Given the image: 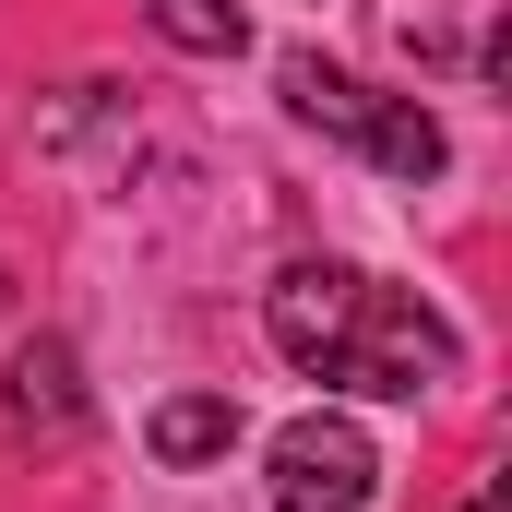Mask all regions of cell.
I'll return each instance as SVG.
<instances>
[{
	"label": "cell",
	"mask_w": 512,
	"mask_h": 512,
	"mask_svg": "<svg viewBox=\"0 0 512 512\" xmlns=\"http://www.w3.org/2000/svg\"><path fill=\"white\" fill-rule=\"evenodd\" d=\"M143 24H155L167 48H191V60H239V48H251V12H239V0H143Z\"/></svg>",
	"instance_id": "7"
},
{
	"label": "cell",
	"mask_w": 512,
	"mask_h": 512,
	"mask_svg": "<svg viewBox=\"0 0 512 512\" xmlns=\"http://www.w3.org/2000/svg\"><path fill=\"white\" fill-rule=\"evenodd\" d=\"M274 84H286V120L358 143V120H370V84H358V72H334L322 48H286V60H274Z\"/></svg>",
	"instance_id": "6"
},
{
	"label": "cell",
	"mask_w": 512,
	"mask_h": 512,
	"mask_svg": "<svg viewBox=\"0 0 512 512\" xmlns=\"http://www.w3.org/2000/svg\"><path fill=\"white\" fill-rule=\"evenodd\" d=\"M0 417H12V441H72L84 429V358L60 334H36L12 358V382H0Z\"/></svg>",
	"instance_id": "3"
},
{
	"label": "cell",
	"mask_w": 512,
	"mask_h": 512,
	"mask_svg": "<svg viewBox=\"0 0 512 512\" xmlns=\"http://www.w3.org/2000/svg\"><path fill=\"white\" fill-rule=\"evenodd\" d=\"M143 453L179 465V477H191V465H227V453H239V405H227V393H167V405L143 417Z\"/></svg>",
	"instance_id": "4"
},
{
	"label": "cell",
	"mask_w": 512,
	"mask_h": 512,
	"mask_svg": "<svg viewBox=\"0 0 512 512\" xmlns=\"http://www.w3.org/2000/svg\"><path fill=\"white\" fill-rule=\"evenodd\" d=\"M262 334L286 370H310L322 393H370V405H417L465 370V334L417 286H382L358 262H286L262 298Z\"/></svg>",
	"instance_id": "1"
},
{
	"label": "cell",
	"mask_w": 512,
	"mask_h": 512,
	"mask_svg": "<svg viewBox=\"0 0 512 512\" xmlns=\"http://www.w3.org/2000/svg\"><path fill=\"white\" fill-rule=\"evenodd\" d=\"M358 155H370L382 179H405V191L453 167V143H441V120H429L417 96H370V120H358Z\"/></svg>",
	"instance_id": "5"
},
{
	"label": "cell",
	"mask_w": 512,
	"mask_h": 512,
	"mask_svg": "<svg viewBox=\"0 0 512 512\" xmlns=\"http://www.w3.org/2000/svg\"><path fill=\"white\" fill-rule=\"evenodd\" d=\"M370 489H382V453L358 417L310 405L274 429V512H370Z\"/></svg>",
	"instance_id": "2"
}]
</instances>
